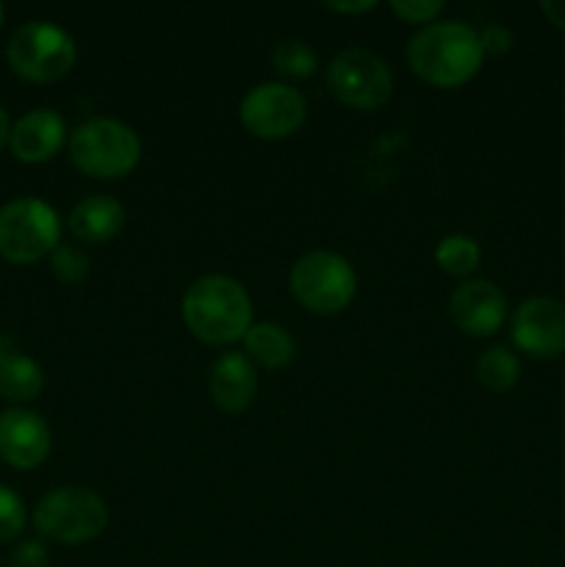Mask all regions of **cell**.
I'll use <instances>...</instances> for the list:
<instances>
[{
	"mask_svg": "<svg viewBox=\"0 0 565 567\" xmlns=\"http://www.w3.org/2000/svg\"><path fill=\"white\" fill-rule=\"evenodd\" d=\"M0 28H3V6H0Z\"/></svg>",
	"mask_w": 565,
	"mask_h": 567,
	"instance_id": "f1b7e54d",
	"label": "cell"
},
{
	"mask_svg": "<svg viewBox=\"0 0 565 567\" xmlns=\"http://www.w3.org/2000/svg\"><path fill=\"white\" fill-rule=\"evenodd\" d=\"M242 125L264 142H280L297 133L308 116V103L302 92L282 81L258 83L244 94L238 105Z\"/></svg>",
	"mask_w": 565,
	"mask_h": 567,
	"instance_id": "9c48e42d",
	"label": "cell"
},
{
	"mask_svg": "<svg viewBox=\"0 0 565 567\" xmlns=\"http://www.w3.org/2000/svg\"><path fill=\"white\" fill-rule=\"evenodd\" d=\"M443 3L441 0H391V11L397 17H402L404 22H413V25H430L438 14H441Z\"/></svg>",
	"mask_w": 565,
	"mask_h": 567,
	"instance_id": "603a6c76",
	"label": "cell"
},
{
	"mask_svg": "<svg viewBox=\"0 0 565 567\" xmlns=\"http://www.w3.org/2000/svg\"><path fill=\"white\" fill-rule=\"evenodd\" d=\"M50 269H53L55 280H61L64 286H78L89 277V255L72 244H59L50 252Z\"/></svg>",
	"mask_w": 565,
	"mask_h": 567,
	"instance_id": "44dd1931",
	"label": "cell"
},
{
	"mask_svg": "<svg viewBox=\"0 0 565 567\" xmlns=\"http://www.w3.org/2000/svg\"><path fill=\"white\" fill-rule=\"evenodd\" d=\"M288 288L305 310L332 316L352 305L358 293V275L343 255L314 249L294 260Z\"/></svg>",
	"mask_w": 565,
	"mask_h": 567,
	"instance_id": "5b68a950",
	"label": "cell"
},
{
	"mask_svg": "<svg viewBox=\"0 0 565 567\" xmlns=\"http://www.w3.org/2000/svg\"><path fill=\"white\" fill-rule=\"evenodd\" d=\"M244 354L255 363V369H282L297 354V343H294L291 332L286 327L275 324V321H260L247 330L242 338Z\"/></svg>",
	"mask_w": 565,
	"mask_h": 567,
	"instance_id": "e0dca14e",
	"label": "cell"
},
{
	"mask_svg": "<svg viewBox=\"0 0 565 567\" xmlns=\"http://www.w3.org/2000/svg\"><path fill=\"white\" fill-rule=\"evenodd\" d=\"M521 377V363L507 347H491L476 360V380L493 393H507Z\"/></svg>",
	"mask_w": 565,
	"mask_h": 567,
	"instance_id": "ac0fdd59",
	"label": "cell"
},
{
	"mask_svg": "<svg viewBox=\"0 0 565 567\" xmlns=\"http://www.w3.org/2000/svg\"><path fill=\"white\" fill-rule=\"evenodd\" d=\"M183 324L197 341L227 347L253 327V299L247 288L227 275H205L186 288L181 302Z\"/></svg>",
	"mask_w": 565,
	"mask_h": 567,
	"instance_id": "7a4b0ae2",
	"label": "cell"
},
{
	"mask_svg": "<svg viewBox=\"0 0 565 567\" xmlns=\"http://www.w3.org/2000/svg\"><path fill=\"white\" fill-rule=\"evenodd\" d=\"M480 42H482V50H485V53L502 55L513 48V31L504 25H499V22H493V25H487L485 31L480 33Z\"/></svg>",
	"mask_w": 565,
	"mask_h": 567,
	"instance_id": "d4e9b609",
	"label": "cell"
},
{
	"mask_svg": "<svg viewBox=\"0 0 565 567\" xmlns=\"http://www.w3.org/2000/svg\"><path fill=\"white\" fill-rule=\"evenodd\" d=\"M33 526L44 540L59 546H83L109 526V504L92 487L64 485L44 493L33 507Z\"/></svg>",
	"mask_w": 565,
	"mask_h": 567,
	"instance_id": "277c9868",
	"label": "cell"
},
{
	"mask_svg": "<svg viewBox=\"0 0 565 567\" xmlns=\"http://www.w3.org/2000/svg\"><path fill=\"white\" fill-rule=\"evenodd\" d=\"M327 83L343 105L374 111L391 100L393 75L386 61L369 48H347L327 66Z\"/></svg>",
	"mask_w": 565,
	"mask_h": 567,
	"instance_id": "ba28073f",
	"label": "cell"
},
{
	"mask_svg": "<svg viewBox=\"0 0 565 567\" xmlns=\"http://www.w3.org/2000/svg\"><path fill=\"white\" fill-rule=\"evenodd\" d=\"M480 244L471 236H463V233H452L435 247L438 269L452 277H469L480 266Z\"/></svg>",
	"mask_w": 565,
	"mask_h": 567,
	"instance_id": "d6986e66",
	"label": "cell"
},
{
	"mask_svg": "<svg viewBox=\"0 0 565 567\" xmlns=\"http://www.w3.org/2000/svg\"><path fill=\"white\" fill-rule=\"evenodd\" d=\"M53 449L48 421L25 408L0 413V460L17 471H33L48 460Z\"/></svg>",
	"mask_w": 565,
	"mask_h": 567,
	"instance_id": "8fae6325",
	"label": "cell"
},
{
	"mask_svg": "<svg viewBox=\"0 0 565 567\" xmlns=\"http://www.w3.org/2000/svg\"><path fill=\"white\" fill-rule=\"evenodd\" d=\"M513 343L535 360L565 354V305L552 297H532L513 316Z\"/></svg>",
	"mask_w": 565,
	"mask_h": 567,
	"instance_id": "30bf717a",
	"label": "cell"
},
{
	"mask_svg": "<svg viewBox=\"0 0 565 567\" xmlns=\"http://www.w3.org/2000/svg\"><path fill=\"white\" fill-rule=\"evenodd\" d=\"M9 136H11V120H9V114H6L3 105H0V150L9 144Z\"/></svg>",
	"mask_w": 565,
	"mask_h": 567,
	"instance_id": "83f0119b",
	"label": "cell"
},
{
	"mask_svg": "<svg viewBox=\"0 0 565 567\" xmlns=\"http://www.w3.org/2000/svg\"><path fill=\"white\" fill-rule=\"evenodd\" d=\"M6 61L22 81L53 83L75 66L78 44L55 22L31 20L11 33L6 44Z\"/></svg>",
	"mask_w": 565,
	"mask_h": 567,
	"instance_id": "8992f818",
	"label": "cell"
},
{
	"mask_svg": "<svg viewBox=\"0 0 565 567\" xmlns=\"http://www.w3.org/2000/svg\"><path fill=\"white\" fill-rule=\"evenodd\" d=\"M208 393L225 413H244L258 393V369L244 352H225L214 360Z\"/></svg>",
	"mask_w": 565,
	"mask_h": 567,
	"instance_id": "5bb4252c",
	"label": "cell"
},
{
	"mask_svg": "<svg viewBox=\"0 0 565 567\" xmlns=\"http://www.w3.org/2000/svg\"><path fill=\"white\" fill-rule=\"evenodd\" d=\"M44 391L42 365L14 347V341L0 336V399L6 402H33Z\"/></svg>",
	"mask_w": 565,
	"mask_h": 567,
	"instance_id": "2e32d148",
	"label": "cell"
},
{
	"mask_svg": "<svg viewBox=\"0 0 565 567\" xmlns=\"http://www.w3.org/2000/svg\"><path fill=\"white\" fill-rule=\"evenodd\" d=\"M449 316L471 338H487L507 319V297L491 280H465L449 297Z\"/></svg>",
	"mask_w": 565,
	"mask_h": 567,
	"instance_id": "7c38bea8",
	"label": "cell"
},
{
	"mask_svg": "<svg viewBox=\"0 0 565 567\" xmlns=\"http://www.w3.org/2000/svg\"><path fill=\"white\" fill-rule=\"evenodd\" d=\"M541 11L554 28L565 31V0H546V3H541Z\"/></svg>",
	"mask_w": 565,
	"mask_h": 567,
	"instance_id": "484cf974",
	"label": "cell"
},
{
	"mask_svg": "<svg viewBox=\"0 0 565 567\" xmlns=\"http://www.w3.org/2000/svg\"><path fill=\"white\" fill-rule=\"evenodd\" d=\"M70 161L97 181H120L142 161V138L131 125L111 116H92L70 133Z\"/></svg>",
	"mask_w": 565,
	"mask_h": 567,
	"instance_id": "3957f363",
	"label": "cell"
},
{
	"mask_svg": "<svg viewBox=\"0 0 565 567\" xmlns=\"http://www.w3.org/2000/svg\"><path fill=\"white\" fill-rule=\"evenodd\" d=\"M271 66L280 75L299 81V78H310L319 70V59H316L314 48L305 39L291 37L275 44V50H271Z\"/></svg>",
	"mask_w": 565,
	"mask_h": 567,
	"instance_id": "ffe728a7",
	"label": "cell"
},
{
	"mask_svg": "<svg viewBox=\"0 0 565 567\" xmlns=\"http://www.w3.org/2000/svg\"><path fill=\"white\" fill-rule=\"evenodd\" d=\"M325 9L338 11V14H363V11L377 9L374 0H358V3H325Z\"/></svg>",
	"mask_w": 565,
	"mask_h": 567,
	"instance_id": "4316f807",
	"label": "cell"
},
{
	"mask_svg": "<svg viewBox=\"0 0 565 567\" xmlns=\"http://www.w3.org/2000/svg\"><path fill=\"white\" fill-rule=\"evenodd\" d=\"M485 61L480 33L458 20L430 22L408 42V64L413 75L438 89L469 83Z\"/></svg>",
	"mask_w": 565,
	"mask_h": 567,
	"instance_id": "6da1fadb",
	"label": "cell"
},
{
	"mask_svg": "<svg viewBox=\"0 0 565 567\" xmlns=\"http://www.w3.org/2000/svg\"><path fill=\"white\" fill-rule=\"evenodd\" d=\"M48 565H50L48 548H44L39 540L20 543L9 557V567H48Z\"/></svg>",
	"mask_w": 565,
	"mask_h": 567,
	"instance_id": "cb8c5ba5",
	"label": "cell"
},
{
	"mask_svg": "<svg viewBox=\"0 0 565 567\" xmlns=\"http://www.w3.org/2000/svg\"><path fill=\"white\" fill-rule=\"evenodd\" d=\"M66 142V122L53 109H33L11 125L9 147L22 164H48Z\"/></svg>",
	"mask_w": 565,
	"mask_h": 567,
	"instance_id": "4fadbf2b",
	"label": "cell"
},
{
	"mask_svg": "<svg viewBox=\"0 0 565 567\" xmlns=\"http://www.w3.org/2000/svg\"><path fill=\"white\" fill-rule=\"evenodd\" d=\"M61 244V219L39 197H17L0 208V258L28 266L48 258Z\"/></svg>",
	"mask_w": 565,
	"mask_h": 567,
	"instance_id": "52a82bcc",
	"label": "cell"
},
{
	"mask_svg": "<svg viewBox=\"0 0 565 567\" xmlns=\"http://www.w3.org/2000/svg\"><path fill=\"white\" fill-rule=\"evenodd\" d=\"M25 504L17 496L11 487L0 485V543H9L14 537H20V532L25 529Z\"/></svg>",
	"mask_w": 565,
	"mask_h": 567,
	"instance_id": "7402d4cb",
	"label": "cell"
},
{
	"mask_svg": "<svg viewBox=\"0 0 565 567\" xmlns=\"http://www.w3.org/2000/svg\"><path fill=\"white\" fill-rule=\"evenodd\" d=\"M125 227V208L109 194L83 197L70 210V233L83 244H105L116 238Z\"/></svg>",
	"mask_w": 565,
	"mask_h": 567,
	"instance_id": "9a60e30c",
	"label": "cell"
}]
</instances>
